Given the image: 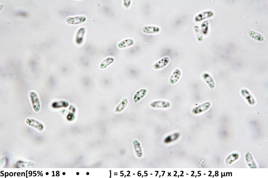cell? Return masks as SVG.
<instances>
[{
  "label": "cell",
  "mask_w": 268,
  "mask_h": 178,
  "mask_svg": "<svg viewBox=\"0 0 268 178\" xmlns=\"http://www.w3.org/2000/svg\"><path fill=\"white\" fill-rule=\"evenodd\" d=\"M65 172H63V175H65Z\"/></svg>",
  "instance_id": "12"
},
{
  "label": "cell",
  "mask_w": 268,
  "mask_h": 178,
  "mask_svg": "<svg viewBox=\"0 0 268 178\" xmlns=\"http://www.w3.org/2000/svg\"><path fill=\"white\" fill-rule=\"evenodd\" d=\"M249 34L251 37L258 40H261L263 39V37L261 34L254 31H250Z\"/></svg>",
  "instance_id": "8"
},
{
  "label": "cell",
  "mask_w": 268,
  "mask_h": 178,
  "mask_svg": "<svg viewBox=\"0 0 268 178\" xmlns=\"http://www.w3.org/2000/svg\"><path fill=\"white\" fill-rule=\"evenodd\" d=\"M133 41L132 39H127L120 42L118 44V47L120 48H124L133 45Z\"/></svg>",
  "instance_id": "4"
},
{
  "label": "cell",
  "mask_w": 268,
  "mask_h": 178,
  "mask_svg": "<svg viewBox=\"0 0 268 178\" xmlns=\"http://www.w3.org/2000/svg\"><path fill=\"white\" fill-rule=\"evenodd\" d=\"M181 73L179 70H176L175 71L169 80V83L171 84L175 83L180 78Z\"/></svg>",
  "instance_id": "3"
},
{
  "label": "cell",
  "mask_w": 268,
  "mask_h": 178,
  "mask_svg": "<svg viewBox=\"0 0 268 178\" xmlns=\"http://www.w3.org/2000/svg\"><path fill=\"white\" fill-rule=\"evenodd\" d=\"M147 93V90L145 89H142L139 90L134 95V99L136 101L139 100L145 96Z\"/></svg>",
  "instance_id": "5"
},
{
  "label": "cell",
  "mask_w": 268,
  "mask_h": 178,
  "mask_svg": "<svg viewBox=\"0 0 268 178\" xmlns=\"http://www.w3.org/2000/svg\"><path fill=\"white\" fill-rule=\"evenodd\" d=\"M156 107L163 108H169L170 106V103L168 102L160 101L155 102Z\"/></svg>",
  "instance_id": "7"
},
{
  "label": "cell",
  "mask_w": 268,
  "mask_h": 178,
  "mask_svg": "<svg viewBox=\"0 0 268 178\" xmlns=\"http://www.w3.org/2000/svg\"><path fill=\"white\" fill-rule=\"evenodd\" d=\"M46 174L47 175H48V172H47V173H46Z\"/></svg>",
  "instance_id": "13"
},
{
  "label": "cell",
  "mask_w": 268,
  "mask_h": 178,
  "mask_svg": "<svg viewBox=\"0 0 268 178\" xmlns=\"http://www.w3.org/2000/svg\"><path fill=\"white\" fill-rule=\"evenodd\" d=\"M125 1L124 2V6L126 7H128L130 4V1Z\"/></svg>",
  "instance_id": "9"
},
{
  "label": "cell",
  "mask_w": 268,
  "mask_h": 178,
  "mask_svg": "<svg viewBox=\"0 0 268 178\" xmlns=\"http://www.w3.org/2000/svg\"><path fill=\"white\" fill-rule=\"evenodd\" d=\"M210 104L208 102H205L194 108L193 112L197 114L203 112L206 110L209 107Z\"/></svg>",
  "instance_id": "1"
},
{
  "label": "cell",
  "mask_w": 268,
  "mask_h": 178,
  "mask_svg": "<svg viewBox=\"0 0 268 178\" xmlns=\"http://www.w3.org/2000/svg\"><path fill=\"white\" fill-rule=\"evenodd\" d=\"M142 31L144 33H152L158 32L159 29L155 27L146 26L143 28Z\"/></svg>",
  "instance_id": "6"
},
{
  "label": "cell",
  "mask_w": 268,
  "mask_h": 178,
  "mask_svg": "<svg viewBox=\"0 0 268 178\" xmlns=\"http://www.w3.org/2000/svg\"><path fill=\"white\" fill-rule=\"evenodd\" d=\"M86 174H87V175H88L89 174V173L88 172H87V173H86Z\"/></svg>",
  "instance_id": "11"
},
{
  "label": "cell",
  "mask_w": 268,
  "mask_h": 178,
  "mask_svg": "<svg viewBox=\"0 0 268 178\" xmlns=\"http://www.w3.org/2000/svg\"><path fill=\"white\" fill-rule=\"evenodd\" d=\"M76 174L77 175H79V172H77L76 173Z\"/></svg>",
  "instance_id": "10"
},
{
  "label": "cell",
  "mask_w": 268,
  "mask_h": 178,
  "mask_svg": "<svg viewBox=\"0 0 268 178\" xmlns=\"http://www.w3.org/2000/svg\"><path fill=\"white\" fill-rule=\"evenodd\" d=\"M169 59L168 57L163 58L155 63L153 65V67L155 69H159L162 68L168 63Z\"/></svg>",
  "instance_id": "2"
}]
</instances>
